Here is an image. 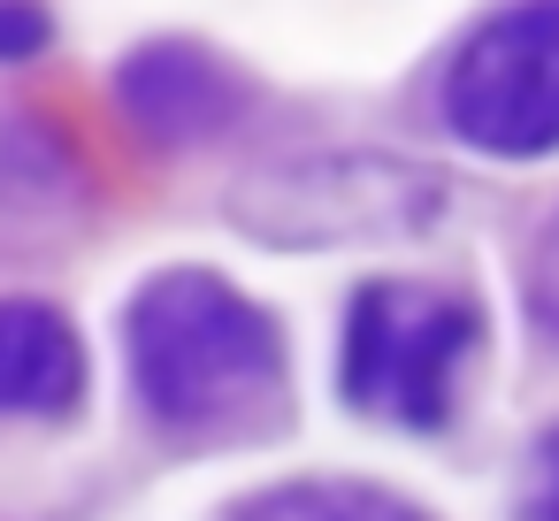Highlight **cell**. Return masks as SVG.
I'll return each mask as SVG.
<instances>
[{
    "instance_id": "obj_6",
    "label": "cell",
    "mask_w": 559,
    "mask_h": 521,
    "mask_svg": "<svg viewBox=\"0 0 559 521\" xmlns=\"http://www.w3.org/2000/svg\"><path fill=\"white\" fill-rule=\"evenodd\" d=\"M85 338L47 299H0V422H62L85 399Z\"/></svg>"
},
{
    "instance_id": "obj_2",
    "label": "cell",
    "mask_w": 559,
    "mask_h": 521,
    "mask_svg": "<svg viewBox=\"0 0 559 521\" xmlns=\"http://www.w3.org/2000/svg\"><path fill=\"white\" fill-rule=\"evenodd\" d=\"M483 360V307L460 284L368 276L345 299L337 338V399L383 429H444Z\"/></svg>"
},
{
    "instance_id": "obj_10",
    "label": "cell",
    "mask_w": 559,
    "mask_h": 521,
    "mask_svg": "<svg viewBox=\"0 0 559 521\" xmlns=\"http://www.w3.org/2000/svg\"><path fill=\"white\" fill-rule=\"evenodd\" d=\"M528 460H536V490H528V506L559 513V422H551V429L536 437V452H528Z\"/></svg>"
},
{
    "instance_id": "obj_5",
    "label": "cell",
    "mask_w": 559,
    "mask_h": 521,
    "mask_svg": "<svg viewBox=\"0 0 559 521\" xmlns=\"http://www.w3.org/2000/svg\"><path fill=\"white\" fill-rule=\"evenodd\" d=\"M116 100H123V116L139 123V139H154V146H200V139L230 131L238 108H246L238 78H230L207 47H192V39H154V47H139V55L116 70Z\"/></svg>"
},
{
    "instance_id": "obj_9",
    "label": "cell",
    "mask_w": 559,
    "mask_h": 521,
    "mask_svg": "<svg viewBox=\"0 0 559 521\" xmlns=\"http://www.w3.org/2000/svg\"><path fill=\"white\" fill-rule=\"evenodd\" d=\"M55 47V16L39 0H0V62H32Z\"/></svg>"
},
{
    "instance_id": "obj_3",
    "label": "cell",
    "mask_w": 559,
    "mask_h": 521,
    "mask_svg": "<svg viewBox=\"0 0 559 521\" xmlns=\"http://www.w3.org/2000/svg\"><path fill=\"white\" fill-rule=\"evenodd\" d=\"M238 223L261 246H399V238H429L452 208L444 177L399 154H307V162H276L253 169L230 192Z\"/></svg>"
},
{
    "instance_id": "obj_1",
    "label": "cell",
    "mask_w": 559,
    "mask_h": 521,
    "mask_svg": "<svg viewBox=\"0 0 559 521\" xmlns=\"http://www.w3.org/2000/svg\"><path fill=\"white\" fill-rule=\"evenodd\" d=\"M123 360L146 422L177 437H246L284 406L292 360L261 299L215 269H162L123 315Z\"/></svg>"
},
{
    "instance_id": "obj_4",
    "label": "cell",
    "mask_w": 559,
    "mask_h": 521,
    "mask_svg": "<svg viewBox=\"0 0 559 521\" xmlns=\"http://www.w3.org/2000/svg\"><path fill=\"white\" fill-rule=\"evenodd\" d=\"M444 131L483 162L559 154V0H506L444 62Z\"/></svg>"
},
{
    "instance_id": "obj_7",
    "label": "cell",
    "mask_w": 559,
    "mask_h": 521,
    "mask_svg": "<svg viewBox=\"0 0 559 521\" xmlns=\"http://www.w3.org/2000/svg\"><path fill=\"white\" fill-rule=\"evenodd\" d=\"M85 169L78 146L39 116H0V230H47L78 215Z\"/></svg>"
},
{
    "instance_id": "obj_8",
    "label": "cell",
    "mask_w": 559,
    "mask_h": 521,
    "mask_svg": "<svg viewBox=\"0 0 559 521\" xmlns=\"http://www.w3.org/2000/svg\"><path fill=\"white\" fill-rule=\"evenodd\" d=\"M528 322L559 345V215H551V230L536 238V253H528Z\"/></svg>"
}]
</instances>
